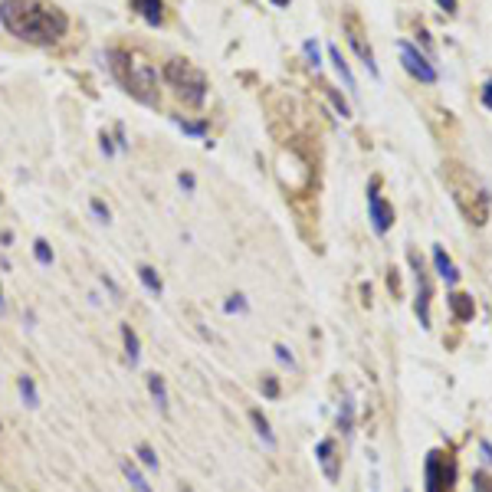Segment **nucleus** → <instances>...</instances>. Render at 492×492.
<instances>
[{"instance_id":"nucleus-1","label":"nucleus","mask_w":492,"mask_h":492,"mask_svg":"<svg viewBox=\"0 0 492 492\" xmlns=\"http://www.w3.org/2000/svg\"><path fill=\"white\" fill-rule=\"evenodd\" d=\"M0 24L17 39L50 46V43L66 37L69 17L60 7H46L39 0H0Z\"/></svg>"},{"instance_id":"nucleus-2","label":"nucleus","mask_w":492,"mask_h":492,"mask_svg":"<svg viewBox=\"0 0 492 492\" xmlns=\"http://www.w3.org/2000/svg\"><path fill=\"white\" fill-rule=\"evenodd\" d=\"M109 63H112V76L122 82L131 99H138L141 105H158V73L154 66L141 56V53H128V50H109Z\"/></svg>"},{"instance_id":"nucleus-3","label":"nucleus","mask_w":492,"mask_h":492,"mask_svg":"<svg viewBox=\"0 0 492 492\" xmlns=\"http://www.w3.org/2000/svg\"><path fill=\"white\" fill-rule=\"evenodd\" d=\"M443 181H446V188L453 190V201L463 210V217H466L469 224L482 227L489 220V190L476 181V174L466 171L463 164L450 161V164H443Z\"/></svg>"},{"instance_id":"nucleus-4","label":"nucleus","mask_w":492,"mask_h":492,"mask_svg":"<svg viewBox=\"0 0 492 492\" xmlns=\"http://www.w3.org/2000/svg\"><path fill=\"white\" fill-rule=\"evenodd\" d=\"M164 82L177 92V99L190 105V109H201L207 99V76L188 60H167L164 66Z\"/></svg>"},{"instance_id":"nucleus-5","label":"nucleus","mask_w":492,"mask_h":492,"mask_svg":"<svg viewBox=\"0 0 492 492\" xmlns=\"http://www.w3.org/2000/svg\"><path fill=\"white\" fill-rule=\"evenodd\" d=\"M427 492H453L456 486V459L450 450H430L427 466H423Z\"/></svg>"},{"instance_id":"nucleus-6","label":"nucleus","mask_w":492,"mask_h":492,"mask_svg":"<svg viewBox=\"0 0 492 492\" xmlns=\"http://www.w3.org/2000/svg\"><path fill=\"white\" fill-rule=\"evenodd\" d=\"M341 26H345V37L352 43V50L358 53V60L371 69V76H378V63H374V53H371V43H367V33L361 26V20H358V13H345Z\"/></svg>"},{"instance_id":"nucleus-7","label":"nucleus","mask_w":492,"mask_h":492,"mask_svg":"<svg viewBox=\"0 0 492 492\" xmlns=\"http://www.w3.org/2000/svg\"><path fill=\"white\" fill-rule=\"evenodd\" d=\"M397 50H401V63H404V69L410 73V76L420 79V82H437V69L430 66V60L417 50V46H410V43L401 39V43H397Z\"/></svg>"},{"instance_id":"nucleus-8","label":"nucleus","mask_w":492,"mask_h":492,"mask_svg":"<svg viewBox=\"0 0 492 492\" xmlns=\"http://www.w3.org/2000/svg\"><path fill=\"white\" fill-rule=\"evenodd\" d=\"M367 210H371V224L378 233H388L394 224V207L378 194V181H371V190H367Z\"/></svg>"},{"instance_id":"nucleus-9","label":"nucleus","mask_w":492,"mask_h":492,"mask_svg":"<svg viewBox=\"0 0 492 492\" xmlns=\"http://www.w3.org/2000/svg\"><path fill=\"white\" fill-rule=\"evenodd\" d=\"M410 266L417 273V318H420L423 328H430V282H427V273H423V263L417 259L414 250H410Z\"/></svg>"},{"instance_id":"nucleus-10","label":"nucleus","mask_w":492,"mask_h":492,"mask_svg":"<svg viewBox=\"0 0 492 492\" xmlns=\"http://www.w3.org/2000/svg\"><path fill=\"white\" fill-rule=\"evenodd\" d=\"M316 456H318V466H322V473H325V480L328 482H338V476H341L338 443L331 440V437H325V440L316 446Z\"/></svg>"},{"instance_id":"nucleus-11","label":"nucleus","mask_w":492,"mask_h":492,"mask_svg":"<svg viewBox=\"0 0 492 492\" xmlns=\"http://www.w3.org/2000/svg\"><path fill=\"white\" fill-rule=\"evenodd\" d=\"M148 391H152L154 407H158V410H161L164 417L171 414V401H167V384H164L161 374H148Z\"/></svg>"},{"instance_id":"nucleus-12","label":"nucleus","mask_w":492,"mask_h":492,"mask_svg":"<svg viewBox=\"0 0 492 492\" xmlns=\"http://www.w3.org/2000/svg\"><path fill=\"white\" fill-rule=\"evenodd\" d=\"M131 7H135V10H138L152 26L164 24V3L161 0H131Z\"/></svg>"},{"instance_id":"nucleus-13","label":"nucleus","mask_w":492,"mask_h":492,"mask_svg":"<svg viewBox=\"0 0 492 492\" xmlns=\"http://www.w3.org/2000/svg\"><path fill=\"white\" fill-rule=\"evenodd\" d=\"M450 309H453L456 322H469V318H473V312H476L473 295H466V292H453V295H450Z\"/></svg>"},{"instance_id":"nucleus-14","label":"nucleus","mask_w":492,"mask_h":492,"mask_svg":"<svg viewBox=\"0 0 492 492\" xmlns=\"http://www.w3.org/2000/svg\"><path fill=\"white\" fill-rule=\"evenodd\" d=\"M122 341H125V358H128V365L135 367L141 361V341L138 335H135V328L131 325H122Z\"/></svg>"},{"instance_id":"nucleus-15","label":"nucleus","mask_w":492,"mask_h":492,"mask_svg":"<svg viewBox=\"0 0 492 492\" xmlns=\"http://www.w3.org/2000/svg\"><path fill=\"white\" fill-rule=\"evenodd\" d=\"M17 391H20V401H24L30 410H37L39 407V394H37V381L30 378V374H24V378L17 381Z\"/></svg>"},{"instance_id":"nucleus-16","label":"nucleus","mask_w":492,"mask_h":492,"mask_svg":"<svg viewBox=\"0 0 492 492\" xmlns=\"http://www.w3.org/2000/svg\"><path fill=\"white\" fill-rule=\"evenodd\" d=\"M433 263H437V273L446 279V286H456V282H459V273H456V266L446 259V253H443L440 246L433 250Z\"/></svg>"},{"instance_id":"nucleus-17","label":"nucleus","mask_w":492,"mask_h":492,"mask_svg":"<svg viewBox=\"0 0 492 492\" xmlns=\"http://www.w3.org/2000/svg\"><path fill=\"white\" fill-rule=\"evenodd\" d=\"M250 420H253V427H256V437L273 450L276 446V437H273V430H269V420L263 417V410H250Z\"/></svg>"},{"instance_id":"nucleus-18","label":"nucleus","mask_w":492,"mask_h":492,"mask_svg":"<svg viewBox=\"0 0 492 492\" xmlns=\"http://www.w3.org/2000/svg\"><path fill=\"white\" fill-rule=\"evenodd\" d=\"M122 473H125V480L131 482V489H135V492H154L152 486H148V480H145L138 469H135V463H131V459H122Z\"/></svg>"},{"instance_id":"nucleus-19","label":"nucleus","mask_w":492,"mask_h":492,"mask_svg":"<svg viewBox=\"0 0 492 492\" xmlns=\"http://www.w3.org/2000/svg\"><path fill=\"white\" fill-rule=\"evenodd\" d=\"M138 279H141V286H145V289L152 292V295H161V292H164L161 276L154 273L152 266H138Z\"/></svg>"},{"instance_id":"nucleus-20","label":"nucleus","mask_w":492,"mask_h":492,"mask_svg":"<svg viewBox=\"0 0 492 492\" xmlns=\"http://www.w3.org/2000/svg\"><path fill=\"white\" fill-rule=\"evenodd\" d=\"M328 56H331V63H335V69H338V76L345 79V86L352 89V92H358V86H354V76H352V69H348V63L341 60V50H338V46H328Z\"/></svg>"},{"instance_id":"nucleus-21","label":"nucleus","mask_w":492,"mask_h":492,"mask_svg":"<svg viewBox=\"0 0 492 492\" xmlns=\"http://www.w3.org/2000/svg\"><path fill=\"white\" fill-rule=\"evenodd\" d=\"M338 427H341V433H345V437H352V433H354V404H352V397H345V401H341Z\"/></svg>"},{"instance_id":"nucleus-22","label":"nucleus","mask_w":492,"mask_h":492,"mask_svg":"<svg viewBox=\"0 0 492 492\" xmlns=\"http://www.w3.org/2000/svg\"><path fill=\"white\" fill-rule=\"evenodd\" d=\"M174 125L181 128V131H188V135H197V138H203V135H207V122H188V118H174Z\"/></svg>"},{"instance_id":"nucleus-23","label":"nucleus","mask_w":492,"mask_h":492,"mask_svg":"<svg viewBox=\"0 0 492 492\" xmlns=\"http://www.w3.org/2000/svg\"><path fill=\"white\" fill-rule=\"evenodd\" d=\"M33 256H37L39 266H53V250H50V243H46V240L33 243Z\"/></svg>"},{"instance_id":"nucleus-24","label":"nucleus","mask_w":492,"mask_h":492,"mask_svg":"<svg viewBox=\"0 0 492 492\" xmlns=\"http://www.w3.org/2000/svg\"><path fill=\"white\" fill-rule=\"evenodd\" d=\"M138 456H141V463H145L148 469H158V456H154V450L148 446V443H141L138 446Z\"/></svg>"},{"instance_id":"nucleus-25","label":"nucleus","mask_w":492,"mask_h":492,"mask_svg":"<svg viewBox=\"0 0 492 492\" xmlns=\"http://www.w3.org/2000/svg\"><path fill=\"white\" fill-rule=\"evenodd\" d=\"M325 92H328V99L335 102V109H338V112H341V118H352V109L345 105V99H341L338 92H335V89H328V86H325Z\"/></svg>"},{"instance_id":"nucleus-26","label":"nucleus","mask_w":492,"mask_h":492,"mask_svg":"<svg viewBox=\"0 0 492 492\" xmlns=\"http://www.w3.org/2000/svg\"><path fill=\"white\" fill-rule=\"evenodd\" d=\"M224 309H227L230 316H233V312H246L250 305H246V299H243V295H230L227 302H224Z\"/></svg>"},{"instance_id":"nucleus-27","label":"nucleus","mask_w":492,"mask_h":492,"mask_svg":"<svg viewBox=\"0 0 492 492\" xmlns=\"http://www.w3.org/2000/svg\"><path fill=\"white\" fill-rule=\"evenodd\" d=\"M89 207H92V214L99 217L102 224H109V220H112V210H109V207H105V203H102V201H99V197H95V201L89 203Z\"/></svg>"},{"instance_id":"nucleus-28","label":"nucleus","mask_w":492,"mask_h":492,"mask_svg":"<svg viewBox=\"0 0 492 492\" xmlns=\"http://www.w3.org/2000/svg\"><path fill=\"white\" fill-rule=\"evenodd\" d=\"M473 492H492V480L486 473H476V476H473Z\"/></svg>"},{"instance_id":"nucleus-29","label":"nucleus","mask_w":492,"mask_h":492,"mask_svg":"<svg viewBox=\"0 0 492 492\" xmlns=\"http://www.w3.org/2000/svg\"><path fill=\"white\" fill-rule=\"evenodd\" d=\"M305 56H309V66H316L318 69V46H316V39H305Z\"/></svg>"},{"instance_id":"nucleus-30","label":"nucleus","mask_w":492,"mask_h":492,"mask_svg":"<svg viewBox=\"0 0 492 492\" xmlns=\"http://www.w3.org/2000/svg\"><path fill=\"white\" fill-rule=\"evenodd\" d=\"M102 286H105V289L112 292V299H115V302H122V289H118V286L112 282V276H105V273H102Z\"/></svg>"},{"instance_id":"nucleus-31","label":"nucleus","mask_w":492,"mask_h":492,"mask_svg":"<svg viewBox=\"0 0 492 492\" xmlns=\"http://www.w3.org/2000/svg\"><path fill=\"white\" fill-rule=\"evenodd\" d=\"M276 358H279V361H282V365H295V358H292V352H289V348H286V345H276Z\"/></svg>"},{"instance_id":"nucleus-32","label":"nucleus","mask_w":492,"mask_h":492,"mask_svg":"<svg viewBox=\"0 0 492 492\" xmlns=\"http://www.w3.org/2000/svg\"><path fill=\"white\" fill-rule=\"evenodd\" d=\"M482 105H486V109L492 112V79L486 82V89H482Z\"/></svg>"},{"instance_id":"nucleus-33","label":"nucleus","mask_w":492,"mask_h":492,"mask_svg":"<svg viewBox=\"0 0 492 492\" xmlns=\"http://www.w3.org/2000/svg\"><path fill=\"white\" fill-rule=\"evenodd\" d=\"M480 450H482V459H486V463L492 466V443H489V440H482V443H480Z\"/></svg>"},{"instance_id":"nucleus-34","label":"nucleus","mask_w":492,"mask_h":492,"mask_svg":"<svg viewBox=\"0 0 492 492\" xmlns=\"http://www.w3.org/2000/svg\"><path fill=\"white\" fill-rule=\"evenodd\" d=\"M177 184H181L184 190H194V174H181L177 177Z\"/></svg>"},{"instance_id":"nucleus-35","label":"nucleus","mask_w":492,"mask_h":492,"mask_svg":"<svg viewBox=\"0 0 492 492\" xmlns=\"http://www.w3.org/2000/svg\"><path fill=\"white\" fill-rule=\"evenodd\" d=\"M102 152L109 154V158L115 154V145H112V138H109V135H102Z\"/></svg>"},{"instance_id":"nucleus-36","label":"nucleus","mask_w":492,"mask_h":492,"mask_svg":"<svg viewBox=\"0 0 492 492\" xmlns=\"http://www.w3.org/2000/svg\"><path fill=\"white\" fill-rule=\"evenodd\" d=\"M266 394H269V397H276V394H279L276 378H266Z\"/></svg>"},{"instance_id":"nucleus-37","label":"nucleus","mask_w":492,"mask_h":492,"mask_svg":"<svg viewBox=\"0 0 492 492\" xmlns=\"http://www.w3.org/2000/svg\"><path fill=\"white\" fill-rule=\"evenodd\" d=\"M437 3H440L446 13H456V0H437Z\"/></svg>"},{"instance_id":"nucleus-38","label":"nucleus","mask_w":492,"mask_h":492,"mask_svg":"<svg viewBox=\"0 0 492 492\" xmlns=\"http://www.w3.org/2000/svg\"><path fill=\"white\" fill-rule=\"evenodd\" d=\"M273 3H276V7H289L292 0H273Z\"/></svg>"},{"instance_id":"nucleus-39","label":"nucleus","mask_w":492,"mask_h":492,"mask_svg":"<svg viewBox=\"0 0 492 492\" xmlns=\"http://www.w3.org/2000/svg\"><path fill=\"white\" fill-rule=\"evenodd\" d=\"M0 312H3V292H0Z\"/></svg>"}]
</instances>
